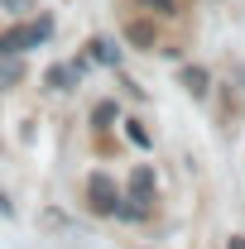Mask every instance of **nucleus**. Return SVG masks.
Returning <instances> with one entry per match:
<instances>
[{
    "label": "nucleus",
    "instance_id": "1",
    "mask_svg": "<svg viewBox=\"0 0 245 249\" xmlns=\"http://www.w3.org/2000/svg\"><path fill=\"white\" fill-rule=\"evenodd\" d=\"M48 34H53V19L39 15V19H29V24H15L10 34H0V48H5V53H24V48H34V43H43Z\"/></svg>",
    "mask_w": 245,
    "mask_h": 249
},
{
    "label": "nucleus",
    "instance_id": "2",
    "mask_svg": "<svg viewBox=\"0 0 245 249\" xmlns=\"http://www.w3.org/2000/svg\"><path fill=\"white\" fill-rule=\"evenodd\" d=\"M87 201H92L96 216H116V182L106 178V173H92V182H87Z\"/></svg>",
    "mask_w": 245,
    "mask_h": 249
},
{
    "label": "nucleus",
    "instance_id": "3",
    "mask_svg": "<svg viewBox=\"0 0 245 249\" xmlns=\"http://www.w3.org/2000/svg\"><path fill=\"white\" fill-rule=\"evenodd\" d=\"M130 201H140V206L149 211V201H154V168L140 163V168L130 173Z\"/></svg>",
    "mask_w": 245,
    "mask_h": 249
},
{
    "label": "nucleus",
    "instance_id": "4",
    "mask_svg": "<svg viewBox=\"0 0 245 249\" xmlns=\"http://www.w3.org/2000/svg\"><path fill=\"white\" fill-rule=\"evenodd\" d=\"M20 77H24V62H20V53H5V48H0V91L20 87Z\"/></svg>",
    "mask_w": 245,
    "mask_h": 249
},
{
    "label": "nucleus",
    "instance_id": "5",
    "mask_svg": "<svg viewBox=\"0 0 245 249\" xmlns=\"http://www.w3.org/2000/svg\"><path fill=\"white\" fill-rule=\"evenodd\" d=\"M87 58H92V62H106V67H116V62H121V48H116L111 38H92V43H87Z\"/></svg>",
    "mask_w": 245,
    "mask_h": 249
},
{
    "label": "nucleus",
    "instance_id": "6",
    "mask_svg": "<svg viewBox=\"0 0 245 249\" xmlns=\"http://www.w3.org/2000/svg\"><path fill=\"white\" fill-rule=\"evenodd\" d=\"M125 38H130L135 48H154V24L149 19H130V24H125Z\"/></svg>",
    "mask_w": 245,
    "mask_h": 249
},
{
    "label": "nucleus",
    "instance_id": "7",
    "mask_svg": "<svg viewBox=\"0 0 245 249\" xmlns=\"http://www.w3.org/2000/svg\"><path fill=\"white\" fill-rule=\"evenodd\" d=\"M43 82H48V91H72L77 72H72V67H48V72H43Z\"/></svg>",
    "mask_w": 245,
    "mask_h": 249
},
{
    "label": "nucleus",
    "instance_id": "8",
    "mask_svg": "<svg viewBox=\"0 0 245 249\" xmlns=\"http://www.w3.org/2000/svg\"><path fill=\"white\" fill-rule=\"evenodd\" d=\"M183 87L192 96H207V72H202V67H183Z\"/></svg>",
    "mask_w": 245,
    "mask_h": 249
},
{
    "label": "nucleus",
    "instance_id": "9",
    "mask_svg": "<svg viewBox=\"0 0 245 249\" xmlns=\"http://www.w3.org/2000/svg\"><path fill=\"white\" fill-rule=\"evenodd\" d=\"M125 139H130L135 149H149V144H154V139H149V129H144L140 120H125Z\"/></svg>",
    "mask_w": 245,
    "mask_h": 249
},
{
    "label": "nucleus",
    "instance_id": "10",
    "mask_svg": "<svg viewBox=\"0 0 245 249\" xmlns=\"http://www.w3.org/2000/svg\"><path fill=\"white\" fill-rule=\"evenodd\" d=\"M111 120H116V101H96V110H92V124H96V129H106Z\"/></svg>",
    "mask_w": 245,
    "mask_h": 249
},
{
    "label": "nucleus",
    "instance_id": "11",
    "mask_svg": "<svg viewBox=\"0 0 245 249\" xmlns=\"http://www.w3.org/2000/svg\"><path fill=\"white\" fill-rule=\"evenodd\" d=\"M140 5H144V10H149V15H173V10H178V5H173V0H140Z\"/></svg>",
    "mask_w": 245,
    "mask_h": 249
},
{
    "label": "nucleus",
    "instance_id": "12",
    "mask_svg": "<svg viewBox=\"0 0 245 249\" xmlns=\"http://www.w3.org/2000/svg\"><path fill=\"white\" fill-rule=\"evenodd\" d=\"M0 216H15V201H10L5 192H0Z\"/></svg>",
    "mask_w": 245,
    "mask_h": 249
},
{
    "label": "nucleus",
    "instance_id": "13",
    "mask_svg": "<svg viewBox=\"0 0 245 249\" xmlns=\"http://www.w3.org/2000/svg\"><path fill=\"white\" fill-rule=\"evenodd\" d=\"M231 249H245V235H231Z\"/></svg>",
    "mask_w": 245,
    "mask_h": 249
}]
</instances>
